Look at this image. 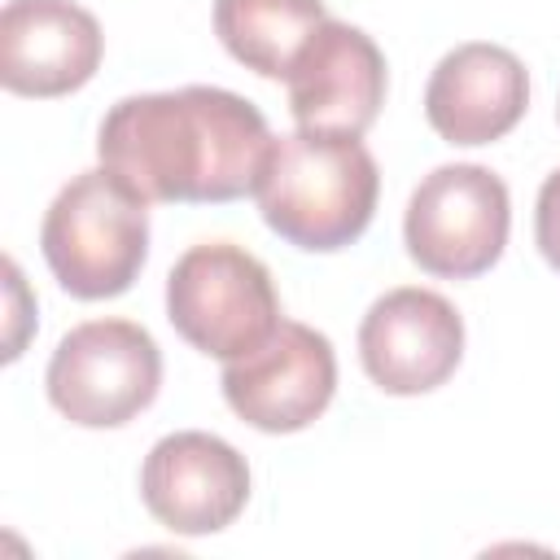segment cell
I'll return each instance as SVG.
<instances>
[{
    "mask_svg": "<svg viewBox=\"0 0 560 560\" xmlns=\"http://www.w3.org/2000/svg\"><path fill=\"white\" fill-rule=\"evenodd\" d=\"M534 241H538L547 267L560 271V166L538 188V201H534Z\"/></svg>",
    "mask_w": 560,
    "mask_h": 560,
    "instance_id": "obj_14",
    "label": "cell"
},
{
    "mask_svg": "<svg viewBox=\"0 0 560 560\" xmlns=\"http://www.w3.org/2000/svg\"><path fill=\"white\" fill-rule=\"evenodd\" d=\"M39 249L70 298H118L136 284L149 258V201L109 166H92L44 210Z\"/></svg>",
    "mask_w": 560,
    "mask_h": 560,
    "instance_id": "obj_3",
    "label": "cell"
},
{
    "mask_svg": "<svg viewBox=\"0 0 560 560\" xmlns=\"http://www.w3.org/2000/svg\"><path fill=\"white\" fill-rule=\"evenodd\" d=\"M171 328L210 359H245L280 328V293L262 258L232 241L184 249L166 276Z\"/></svg>",
    "mask_w": 560,
    "mask_h": 560,
    "instance_id": "obj_4",
    "label": "cell"
},
{
    "mask_svg": "<svg viewBox=\"0 0 560 560\" xmlns=\"http://www.w3.org/2000/svg\"><path fill=\"white\" fill-rule=\"evenodd\" d=\"M464 359V319L451 298L398 284L381 293L359 324V363L394 398H416L455 376Z\"/></svg>",
    "mask_w": 560,
    "mask_h": 560,
    "instance_id": "obj_8",
    "label": "cell"
},
{
    "mask_svg": "<svg viewBox=\"0 0 560 560\" xmlns=\"http://www.w3.org/2000/svg\"><path fill=\"white\" fill-rule=\"evenodd\" d=\"M271 140L254 101L228 88L188 83L109 105L96 131V158L149 206H219L254 192Z\"/></svg>",
    "mask_w": 560,
    "mask_h": 560,
    "instance_id": "obj_1",
    "label": "cell"
},
{
    "mask_svg": "<svg viewBox=\"0 0 560 560\" xmlns=\"http://www.w3.org/2000/svg\"><path fill=\"white\" fill-rule=\"evenodd\" d=\"M529 109V74L503 44H455L424 83V118L446 144H494Z\"/></svg>",
    "mask_w": 560,
    "mask_h": 560,
    "instance_id": "obj_12",
    "label": "cell"
},
{
    "mask_svg": "<svg viewBox=\"0 0 560 560\" xmlns=\"http://www.w3.org/2000/svg\"><path fill=\"white\" fill-rule=\"evenodd\" d=\"M289 114L302 131L363 136L389 88V66L376 39L350 22L328 18L289 70Z\"/></svg>",
    "mask_w": 560,
    "mask_h": 560,
    "instance_id": "obj_10",
    "label": "cell"
},
{
    "mask_svg": "<svg viewBox=\"0 0 560 560\" xmlns=\"http://www.w3.org/2000/svg\"><path fill=\"white\" fill-rule=\"evenodd\" d=\"M556 118H560V105H556Z\"/></svg>",
    "mask_w": 560,
    "mask_h": 560,
    "instance_id": "obj_15",
    "label": "cell"
},
{
    "mask_svg": "<svg viewBox=\"0 0 560 560\" xmlns=\"http://www.w3.org/2000/svg\"><path fill=\"white\" fill-rule=\"evenodd\" d=\"M105 52L101 22L74 0H9L0 9V83L13 96H70Z\"/></svg>",
    "mask_w": 560,
    "mask_h": 560,
    "instance_id": "obj_11",
    "label": "cell"
},
{
    "mask_svg": "<svg viewBox=\"0 0 560 560\" xmlns=\"http://www.w3.org/2000/svg\"><path fill=\"white\" fill-rule=\"evenodd\" d=\"M324 22V0H214L219 44L262 79H289L302 44Z\"/></svg>",
    "mask_w": 560,
    "mask_h": 560,
    "instance_id": "obj_13",
    "label": "cell"
},
{
    "mask_svg": "<svg viewBox=\"0 0 560 560\" xmlns=\"http://www.w3.org/2000/svg\"><path fill=\"white\" fill-rule=\"evenodd\" d=\"M48 402L79 429H122L162 389V350L136 319L74 324L44 372Z\"/></svg>",
    "mask_w": 560,
    "mask_h": 560,
    "instance_id": "obj_5",
    "label": "cell"
},
{
    "mask_svg": "<svg viewBox=\"0 0 560 560\" xmlns=\"http://www.w3.org/2000/svg\"><path fill=\"white\" fill-rule=\"evenodd\" d=\"M381 197L376 158L359 136L293 131L276 136L254 184L262 223L306 254H332L354 245Z\"/></svg>",
    "mask_w": 560,
    "mask_h": 560,
    "instance_id": "obj_2",
    "label": "cell"
},
{
    "mask_svg": "<svg viewBox=\"0 0 560 560\" xmlns=\"http://www.w3.org/2000/svg\"><path fill=\"white\" fill-rule=\"evenodd\" d=\"M512 232L508 184L481 162H446L429 171L402 214L407 258L442 280H472L503 258Z\"/></svg>",
    "mask_w": 560,
    "mask_h": 560,
    "instance_id": "obj_6",
    "label": "cell"
},
{
    "mask_svg": "<svg viewBox=\"0 0 560 560\" xmlns=\"http://www.w3.org/2000/svg\"><path fill=\"white\" fill-rule=\"evenodd\" d=\"M140 499L171 534H219L249 503V464L228 438L179 429L149 446L140 464Z\"/></svg>",
    "mask_w": 560,
    "mask_h": 560,
    "instance_id": "obj_9",
    "label": "cell"
},
{
    "mask_svg": "<svg viewBox=\"0 0 560 560\" xmlns=\"http://www.w3.org/2000/svg\"><path fill=\"white\" fill-rule=\"evenodd\" d=\"M223 402L258 433H298L315 424L337 394L332 341L298 319L280 328L245 359L223 363Z\"/></svg>",
    "mask_w": 560,
    "mask_h": 560,
    "instance_id": "obj_7",
    "label": "cell"
}]
</instances>
